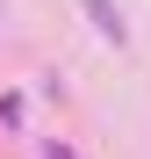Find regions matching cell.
<instances>
[{
  "label": "cell",
  "mask_w": 151,
  "mask_h": 159,
  "mask_svg": "<svg viewBox=\"0 0 151 159\" xmlns=\"http://www.w3.org/2000/svg\"><path fill=\"white\" fill-rule=\"evenodd\" d=\"M86 7H94V29H101V36H115V43H122V15L108 7V0H86Z\"/></svg>",
  "instance_id": "cell-1"
}]
</instances>
